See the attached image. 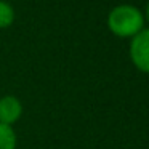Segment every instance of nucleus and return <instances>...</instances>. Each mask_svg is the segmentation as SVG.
I'll return each instance as SVG.
<instances>
[{
	"label": "nucleus",
	"instance_id": "2",
	"mask_svg": "<svg viewBox=\"0 0 149 149\" xmlns=\"http://www.w3.org/2000/svg\"><path fill=\"white\" fill-rule=\"evenodd\" d=\"M128 53L133 66L143 74H149V27H144L130 39Z\"/></svg>",
	"mask_w": 149,
	"mask_h": 149
},
{
	"label": "nucleus",
	"instance_id": "4",
	"mask_svg": "<svg viewBox=\"0 0 149 149\" xmlns=\"http://www.w3.org/2000/svg\"><path fill=\"white\" fill-rule=\"evenodd\" d=\"M18 136L13 127L0 123V149H16Z\"/></svg>",
	"mask_w": 149,
	"mask_h": 149
},
{
	"label": "nucleus",
	"instance_id": "5",
	"mask_svg": "<svg viewBox=\"0 0 149 149\" xmlns=\"http://www.w3.org/2000/svg\"><path fill=\"white\" fill-rule=\"evenodd\" d=\"M16 19V11L7 0H0V29H8Z\"/></svg>",
	"mask_w": 149,
	"mask_h": 149
},
{
	"label": "nucleus",
	"instance_id": "3",
	"mask_svg": "<svg viewBox=\"0 0 149 149\" xmlns=\"http://www.w3.org/2000/svg\"><path fill=\"white\" fill-rule=\"evenodd\" d=\"M23 116V103L15 95L0 98V123L13 127Z\"/></svg>",
	"mask_w": 149,
	"mask_h": 149
},
{
	"label": "nucleus",
	"instance_id": "6",
	"mask_svg": "<svg viewBox=\"0 0 149 149\" xmlns=\"http://www.w3.org/2000/svg\"><path fill=\"white\" fill-rule=\"evenodd\" d=\"M143 16H144V21L149 24V2H148V5H146V8H144V13H143Z\"/></svg>",
	"mask_w": 149,
	"mask_h": 149
},
{
	"label": "nucleus",
	"instance_id": "1",
	"mask_svg": "<svg viewBox=\"0 0 149 149\" xmlns=\"http://www.w3.org/2000/svg\"><path fill=\"white\" fill-rule=\"evenodd\" d=\"M107 29L119 39H132L144 29V16L138 7L122 3L114 7L106 18Z\"/></svg>",
	"mask_w": 149,
	"mask_h": 149
}]
</instances>
